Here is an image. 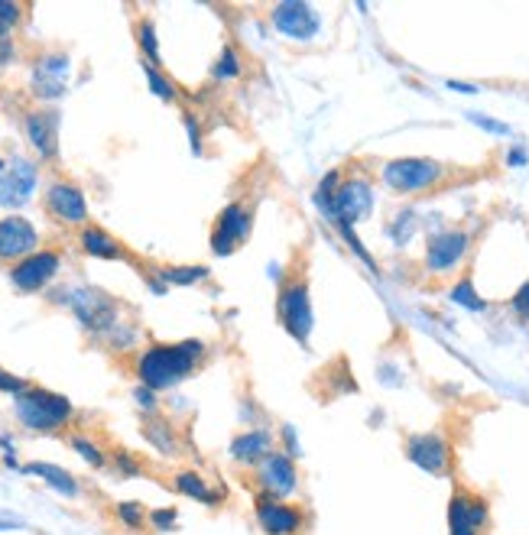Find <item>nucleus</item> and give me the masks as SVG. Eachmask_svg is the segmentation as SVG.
I'll list each match as a JSON object with an SVG mask.
<instances>
[{
  "label": "nucleus",
  "instance_id": "nucleus-1",
  "mask_svg": "<svg viewBox=\"0 0 529 535\" xmlns=\"http://www.w3.org/2000/svg\"><path fill=\"white\" fill-rule=\"evenodd\" d=\"M205 360V344L198 338L179 341V344H150L147 351L137 357V377L150 390H173L189 373L198 370Z\"/></svg>",
  "mask_w": 529,
  "mask_h": 535
},
{
  "label": "nucleus",
  "instance_id": "nucleus-2",
  "mask_svg": "<svg viewBox=\"0 0 529 535\" xmlns=\"http://www.w3.org/2000/svg\"><path fill=\"white\" fill-rule=\"evenodd\" d=\"M13 416L30 432H59L72 422L75 409L65 396L49 393L43 386H30L23 396L13 399Z\"/></svg>",
  "mask_w": 529,
  "mask_h": 535
},
{
  "label": "nucleus",
  "instance_id": "nucleus-3",
  "mask_svg": "<svg viewBox=\"0 0 529 535\" xmlns=\"http://www.w3.org/2000/svg\"><path fill=\"white\" fill-rule=\"evenodd\" d=\"M380 182L396 195H422L445 182V166L429 156H400L380 166Z\"/></svg>",
  "mask_w": 529,
  "mask_h": 535
},
{
  "label": "nucleus",
  "instance_id": "nucleus-4",
  "mask_svg": "<svg viewBox=\"0 0 529 535\" xmlns=\"http://www.w3.org/2000/svg\"><path fill=\"white\" fill-rule=\"evenodd\" d=\"M276 318H280L283 331L296 344H309L315 328V309H312V292L302 276H289L280 283L276 292Z\"/></svg>",
  "mask_w": 529,
  "mask_h": 535
},
{
  "label": "nucleus",
  "instance_id": "nucleus-5",
  "mask_svg": "<svg viewBox=\"0 0 529 535\" xmlns=\"http://www.w3.org/2000/svg\"><path fill=\"white\" fill-rule=\"evenodd\" d=\"M59 302L69 305L72 315L82 321L88 331L101 334V338L117 325V305L95 286H69V289H62Z\"/></svg>",
  "mask_w": 529,
  "mask_h": 535
},
{
  "label": "nucleus",
  "instance_id": "nucleus-6",
  "mask_svg": "<svg viewBox=\"0 0 529 535\" xmlns=\"http://www.w3.org/2000/svg\"><path fill=\"white\" fill-rule=\"evenodd\" d=\"M254 484H257V497L293 500L299 493V461L276 448L254 467Z\"/></svg>",
  "mask_w": 529,
  "mask_h": 535
},
{
  "label": "nucleus",
  "instance_id": "nucleus-7",
  "mask_svg": "<svg viewBox=\"0 0 529 535\" xmlns=\"http://www.w3.org/2000/svg\"><path fill=\"white\" fill-rule=\"evenodd\" d=\"M254 234V208L247 202H231L215 218L211 227V253L215 257H231L237 247H244Z\"/></svg>",
  "mask_w": 529,
  "mask_h": 535
},
{
  "label": "nucleus",
  "instance_id": "nucleus-8",
  "mask_svg": "<svg viewBox=\"0 0 529 535\" xmlns=\"http://www.w3.org/2000/svg\"><path fill=\"white\" fill-rule=\"evenodd\" d=\"M270 26L293 43H312L322 33V13L309 0H283L270 7Z\"/></svg>",
  "mask_w": 529,
  "mask_h": 535
},
{
  "label": "nucleus",
  "instance_id": "nucleus-9",
  "mask_svg": "<svg viewBox=\"0 0 529 535\" xmlns=\"http://www.w3.org/2000/svg\"><path fill=\"white\" fill-rule=\"evenodd\" d=\"M39 189V166L30 156L10 153L0 172V208H23Z\"/></svg>",
  "mask_w": 529,
  "mask_h": 535
},
{
  "label": "nucleus",
  "instance_id": "nucleus-10",
  "mask_svg": "<svg viewBox=\"0 0 529 535\" xmlns=\"http://www.w3.org/2000/svg\"><path fill=\"white\" fill-rule=\"evenodd\" d=\"M406 458L409 464H416L422 474L429 477H448L452 474L455 454L448 438L442 432H419L406 438Z\"/></svg>",
  "mask_w": 529,
  "mask_h": 535
},
{
  "label": "nucleus",
  "instance_id": "nucleus-11",
  "mask_svg": "<svg viewBox=\"0 0 529 535\" xmlns=\"http://www.w3.org/2000/svg\"><path fill=\"white\" fill-rule=\"evenodd\" d=\"M468 250H471V234L461 231V227H445V231H435L429 237L422 263H426V270L432 276H445L465 263Z\"/></svg>",
  "mask_w": 529,
  "mask_h": 535
},
{
  "label": "nucleus",
  "instance_id": "nucleus-12",
  "mask_svg": "<svg viewBox=\"0 0 529 535\" xmlns=\"http://www.w3.org/2000/svg\"><path fill=\"white\" fill-rule=\"evenodd\" d=\"M72 59L69 52H43L30 69V88L39 101H59L69 91Z\"/></svg>",
  "mask_w": 529,
  "mask_h": 535
},
{
  "label": "nucleus",
  "instance_id": "nucleus-13",
  "mask_svg": "<svg viewBox=\"0 0 529 535\" xmlns=\"http://www.w3.org/2000/svg\"><path fill=\"white\" fill-rule=\"evenodd\" d=\"M254 516H257V526L263 535H299L309 523V516L299 503L270 500V497L254 500Z\"/></svg>",
  "mask_w": 529,
  "mask_h": 535
},
{
  "label": "nucleus",
  "instance_id": "nucleus-14",
  "mask_svg": "<svg viewBox=\"0 0 529 535\" xmlns=\"http://www.w3.org/2000/svg\"><path fill=\"white\" fill-rule=\"evenodd\" d=\"M487 523H491L487 500L458 487L448 500V535H481Z\"/></svg>",
  "mask_w": 529,
  "mask_h": 535
},
{
  "label": "nucleus",
  "instance_id": "nucleus-15",
  "mask_svg": "<svg viewBox=\"0 0 529 535\" xmlns=\"http://www.w3.org/2000/svg\"><path fill=\"white\" fill-rule=\"evenodd\" d=\"M62 266V257L56 250H36L30 257L10 266V286L17 292H39L56 279Z\"/></svg>",
  "mask_w": 529,
  "mask_h": 535
},
{
  "label": "nucleus",
  "instance_id": "nucleus-16",
  "mask_svg": "<svg viewBox=\"0 0 529 535\" xmlns=\"http://www.w3.org/2000/svg\"><path fill=\"white\" fill-rule=\"evenodd\" d=\"M36 250H39V231L30 218H23V214H7V218H0V260L20 263L23 257H30Z\"/></svg>",
  "mask_w": 529,
  "mask_h": 535
},
{
  "label": "nucleus",
  "instance_id": "nucleus-17",
  "mask_svg": "<svg viewBox=\"0 0 529 535\" xmlns=\"http://www.w3.org/2000/svg\"><path fill=\"white\" fill-rule=\"evenodd\" d=\"M23 133L26 143L33 146L36 159L43 163H56L59 159V111H30L23 117Z\"/></svg>",
  "mask_w": 529,
  "mask_h": 535
},
{
  "label": "nucleus",
  "instance_id": "nucleus-18",
  "mask_svg": "<svg viewBox=\"0 0 529 535\" xmlns=\"http://www.w3.org/2000/svg\"><path fill=\"white\" fill-rule=\"evenodd\" d=\"M46 211L62 224H85L88 221V198L72 182H52L46 189Z\"/></svg>",
  "mask_w": 529,
  "mask_h": 535
},
{
  "label": "nucleus",
  "instance_id": "nucleus-19",
  "mask_svg": "<svg viewBox=\"0 0 529 535\" xmlns=\"http://www.w3.org/2000/svg\"><path fill=\"white\" fill-rule=\"evenodd\" d=\"M273 451H276V441H273V435L267 432V428H247V432L234 435L231 445H228L231 461L244 464V467H257Z\"/></svg>",
  "mask_w": 529,
  "mask_h": 535
},
{
  "label": "nucleus",
  "instance_id": "nucleus-20",
  "mask_svg": "<svg viewBox=\"0 0 529 535\" xmlns=\"http://www.w3.org/2000/svg\"><path fill=\"white\" fill-rule=\"evenodd\" d=\"M173 484H176V490L182 493V497H189L195 503H205V506H218V503L228 500V490L211 487L198 471H179Z\"/></svg>",
  "mask_w": 529,
  "mask_h": 535
},
{
  "label": "nucleus",
  "instance_id": "nucleus-21",
  "mask_svg": "<svg viewBox=\"0 0 529 535\" xmlns=\"http://www.w3.org/2000/svg\"><path fill=\"white\" fill-rule=\"evenodd\" d=\"M78 244H82V250L95 260H124V247L117 244L114 234H108L98 224H85L82 234H78Z\"/></svg>",
  "mask_w": 529,
  "mask_h": 535
},
{
  "label": "nucleus",
  "instance_id": "nucleus-22",
  "mask_svg": "<svg viewBox=\"0 0 529 535\" xmlns=\"http://www.w3.org/2000/svg\"><path fill=\"white\" fill-rule=\"evenodd\" d=\"M23 474H33V477H39V480H46V484L59 493V497H69V500H75L78 497V480L65 471V467H59V464H49V461H30L23 467Z\"/></svg>",
  "mask_w": 529,
  "mask_h": 535
},
{
  "label": "nucleus",
  "instance_id": "nucleus-23",
  "mask_svg": "<svg viewBox=\"0 0 529 535\" xmlns=\"http://www.w3.org/2000/svg\"><path fill=\"white\" fill-rule=\"evenodd\" d=\"M241 72H244L241 52H237L234 46H224V49L218 52L215 65H211V82H215V85L234 82V78H241Z\"/></svg>",
  "mask_w": 529,
  "mask_h": 535
},
{
  "label": "nucleus",
  "instance_id": "nucleus-24",
  "mask_svg": "<svg viewBox=\"0 0 529 535\" xmlns=\"http://www.w3.org/2000/svg\"><path fill=\"white\" fill-rule=\"evenodd\" d=\"M143 75H147V88H150L153 95L160 98V101L173 104V101L179 98V88H176V82H173V78H169L166 72H160V69H156V65L143 62Z\"/></svg>",
  "mask_w": 529,
  "mask_h": 535
},
{
  "label": "nucleus",
  "instance_id": "nucleus-25",
  "mask_svg": "<svg viewBox=\"0 0 529 535\" xmlns=\"http://www.w3.org/2000/svg\"><path fill=\"white\" fill-rule=\"evenodd\" d=\"M143 438H147L160 454H176V432L163 419H153L143 425Z\"/></svg>",
  "mask_w": 529,
  "mask_h": 535
},
{
  "label": "nucleus",
  "instance_id": "nucleus-26",
  "mask_svg": "<svg viewBox=\"0 0 529 535\" xmlns=\"http://www.w3.org/2000/svg\"><path fill=\"white\" fill-rule=\"evenodd\" d=\"M208 276L205 266H169V270H160V279L169 286H198Z\"/></svg>",
  "mask_w": 529,
  "mask_h": 535
},
{
  "label": "nucleus",
  "instance_id": "nucleus-27",
  "mask_svg": "<svg viewBox=\"0 0 529 535\" xmlns=\"http://www.w3.org/2000/svg\"><path fill=\"white\" fill-rule=\"evenodd\" d=\"M137 43H140V52H143V62H150V65L160 62V36H156L153 20L137 23Z\"/></svg>",
  "mask_w": 529,
  "mask_h": 535
},
{
  "label": "nucleus",
  "instance_id": "nucleus-28",
  "mask_svg": "<svg viewBox=\"0 0 529 535\" xmlns=\"http://www.w3.org/2000/svg\"><path fill=\"white\" fill-rule=\"evenodd\" d=\"M69 448H72L88 467H95V471H101V467L108 464V458H104V451H101L91 438H85V435H72V438H69Z\"/></svg>",
  "mask_w": 529,
  "mask_h": 535
},
{
  "label": "nucleus",
  "instance_id": "nucleus-29",
  "mask_svg": "<svg viewBox=\"0 0 529 535\" xmlns=\"http://www.w3.org/2000/svg\"><path fill=\"white\" fill-rule=\"evenodd\" d=\"M452 302L461 305V309H468V312H484L487 309V302L478 296V289H474L471 279H458V283L452 286Z\"/></svg>",
  "mask_w": 529,
  "mask_h": 535
},
{
  "label": "nucleus",
  "instance_id": "nucleus-30",
  "mask_svg": "<svg viewBox=\"0 0 529 535\" xmlns=\"http://www.w3.org/2000/svg\"><path fill=\"white\" fill-rule=\"evenodd\" d=\"M387 234H390V240L393 244H406L409 237L416 234V211L413 208H406V211H400L396 218L390 221V227H387Z\"/></svg>",
  "mask_w": 529,
  "mask_h": 535
},
{
  "label": "nucleus",
  "instance_id": "nucleus-31",
  "mask_svg": "<svg viewBox=\"0 0 529 535\" xmlns=\"http://www.w3.org/2000/svg\"><path fill=\"white\" fill-rule=\"evenodd\" d=\"M117 519L127 526V529H143L150 523V513L143 510V506L137 503V500H124V503H117Z\"/></svg>",
  "mask_w": 529,
  "mask_h": 535
},
{
  "label": "nucleus",
  "instance_id": "nucleus-32",
  "mask_svg": "<svg viewBox=\"0 0 529 535\" xmlns=\"http://www.w3.org/2000/svg\"><path fill=\"white\" fill-rule=\"evenodd\" d=\"M23 20V7L10 4V0H0V39H10V33L17 30Z\"/></svg>",
  "mask_w": 529,
  "mask_h": 535
},
{
  "label": "nucleus",
  "instance_id": "nucleus-33",
  "mask_svg": "<svg viewBox=\"0 0 529 535\" xmlns=\"http://www.w3.org/2000/svg\"><path fill=\"white\" fill-rule=\"evenodd\" d=\"M468 120L474 127H481V130H487V133H494V137H510V124H504V120H494V117H487V114H478V111H471L468 114Z\"/></svg>",
  "mask_w": 529,
  "mask_h": 535
},
{
  "label": "nucleus",
  "instance_id": "nucleus-34",
  "mask_svg": "<svg viewBox=\"0 0 529 535\" xmlns=\"http://www.w3.org/2000/svg\"><path fill=\"white\" fill-rule=\"evenodd\" d=\"M182 124H185V137H189L192 153L202 156V153H205V143H202V124H198V117H195V114H185Z\"/></svg>",
  "mask_w": 529,
  "mask_h": 535
},
{
  "label": "nucleus",
  "instance_id": "nucleus-35",
  "mask_svg": "<svg viewBox=\"0 0 529 535\" xmlns=\"http://www.w3.org/2000/svg\"><path fill=\"white\" fill-rule=\"evenodd\" d=\"M26 390H30V383H26L23 377H17V373H10V370L0 367V393H10L13 399H17Z\"/></svg>",
  "mask_w": 529,
  "mask_h": 535
},
{
  "label": "nucleus",
  "instance_id": "nucleus-36",
  "mask_svg": "<svg viewBox=\"0 0 529 535\" xmlns=\"http://www.w3.org/2000/svg\"><path fill=\"white\" fill-rule=\"evenodd\" d=\"M280 441H283L280 451H286L289 458H296V461H299L302 445H299V435H296V428H293V425H283V428H280Z\"/></svg>",
  "mask_w": 529,
  "mask_h": 535
},
{
  "label": "nucleus",
  "instance_id": "nucleus-37",
  "mask_svg": "<svg viewBox=\"0 0 529 535\" xmlns=\"http://www.w3.org/2000/svg\"><path fill=\"white\" fill-rule=\"evenodd\" d=\"M510 312L517 315L520 321H529V279L517 289V296L510 299Z\"/></svg>",
  "mask_w": 529,
  "mask_h": 535
},
{
  "label": "nucleus",
  "instance_id": "nucleus-38",
  "mask_svg": "<svg viewBox=\"0 0 529 535\" xmlns=\"http://www.w3.org/2000/svg\"><path fill=\"white\" fill-rule=\"evenodd\" d=\"M176 519H179L176 510H153V513H150V526L160 529V532H166V529H176Z\"/></svg>",
  "mask_w": 529,
  "mask_h": 535
},
{
  "label": "nucleus",
  "instance_id": "nucleus-39",
  "mask_svg": "<svg viewBox=\"0 0 529 535\" xmlns=\"http://www.w3.org/2000/svg\"><path fill=\"white\" fill-rule=\"evenodd\" d=\"M134 399H137V406L147 412V416H153V412H156V390H150V386L140 383L134 390Z\"/></svg>",
  "mask_w": 529,
  "mask_h": 535
},
{
  "label": "nucleus",
  "instance_id": "nucleus-40",
  "mask_svg": "<svg viewBox=\"0 0 529 535\" xmlns=\"http://www.w3.org/2000/svg\"><path fill=\"white\" fill-rule=\"evenodd\" d=\"M114 464H117V471H121L124 477H137V474H140V464L130 458L127 451H117V454H114Z\"/></svg>",
  "mask_w": 529,
  "mask_h": 535
},
{
  "label": "nucleus",
  "instance_id": "nucleus-41",
  "mask_svg": "<svg viewBox=\"0 0 529 535\" xmlns=\"http://www.w3.org/2000/svg\"><path fill=\"white\" fill-rule=\"evenodd\" d=\"M17 59V43L13 39H0V69Z\"/></svg>",
  "mask_w": 529,
  "mask_h": 535
},
{
  "label": "nucleus",
  "instance_id": "nucleus-42",
  "mask_svg": "<svg viewBox=\"0 0 529 535\" xmlns=\"http://www.w3.org/2000/svg\"><path fill=\"white\" fill-rule=\"evenodd\" d=\"M507 166H526V150H523V146H513V150L507 153Z\"/></svg>",
  "mask_w": 529,
  "mask_h": 535
},
{
  "label": "nucleus",
  "instance_id": "nucleus-43",
  "mask_svg": "<svg viewBox=\"0 0 529 535\" xmlns=\"http://www.w3.org/2000/svg\"><path fill=\"white\" fill-rule=\"evenodd\" d=\"M448 88L452 91H458V95H478V85H465V82H448Z\"/></svg>",
  "mask_w": 529,
  "mask_h": 535
},
{
  "label": "nucleus",
  "instance_id": "nucleus-44",
  "mask_svg": "<svg viewBox=\"0 0 529 535\" xmlns=\"http://www.w3.org/2000/svg\"><path fill=\"white\" fill-rule=\"evenodd\" d=\"M4 166H7V156H0V172H4Z\"/></svg>",
  "mask_w": 529,
  "mask_h": 535
}]
</instances>
